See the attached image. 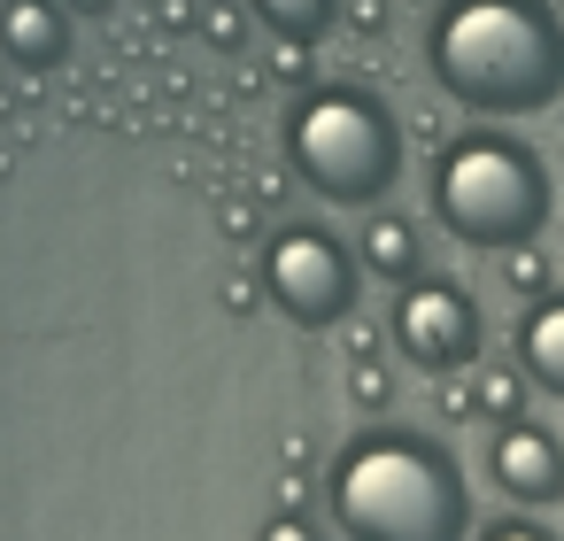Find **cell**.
Listing matches in <instances>:
<instances>
[{
    "label": "cell",
    "instance_id": "1",
    "mask_svg": "<svg viewBox=\"0 0 564 541\" xmlns=\"http://www.w3.org/2000/svg\"><path fill=\"white\" fill-rule=\"evenodd\" d=\"M425 71L471 117H541L564 101L556 0H433Z\"/></svg>",
    "mask_w": 564,
    "mask_h": 541
},
{
    "label": "cell",
    "instance_id": "2",
    "mask_svg": "<svg viewBox=\"0 0 564 541\" xmlns=\"http://www.w3.org/2000/svg\"><path fill=\"white\" fill-rule=\"evenodd\" d=\"M333 526L348 541H464L471 487L464 464L425 433H356L333 464Z\"/></svg>",
    "mask_w": 564,
    "mask_h": 541
},
{
    "label": "cell",
    "instance_id": "3",
    "mask_svg": "<svg viewBox=\"0 0 564 541\" xmlns=\"http://www.w3.org/2000/svg\"><path fill=\"white\" fill-rule=\"evenodd\" d=\"M425 202H433V225L464 248H518V240H541L549 232V209H556V186H549V163L510 140V132H456L433 171H425Z\"/></svg>",
    "mask_w": 564,
    "mask_h": 541
},
{
    "label": "cell",
    "instance_id": "4",
    "mask_svg": "<svg viewBox=\"0 0 564 541\" xmlns=\"http://www.w3.org/2000/svg\"><path fill=\"white\" fill-rule=\"evenodd\" d=\"M286 163L317 202L379 209L387 186L402 178V125L379 94L325 78V86H302L286 109Z\"/></svg>",
    "mask_w": 564,
    "mask_h": 541
},
{
    "label": "cell",
    "instance_id": "5",
    "mask_svg": "<svg viewBox=\"0 0 564 541\" xmlns=\"http://www.w3.org/2000/svg\"><path fill=\"white\" fill-rule=\"evenodd\" d=\"M356 279H364V263H356L348 240L325 232V225H279V232L263 240V294H271L302 333L340 325V317L356 310Z\"/></svg>",
    "mask_w": 564,
    "mask_h": 541
},
{
    "label": "cell",
    "instance_id": "6",
    "mask_svg": "<svg viewBox=\"0 0 564 541\" xmlns=\"http://www.w3.org/2000/svg\"><path fill=\"white\" fill-rule=\"evenodd\" d=\"M479 340H487V325H479V302L456 286V279H433V271H417L402 294H394V348L417 364V371H471L479 364Z\"/></svg>",
    "mask_w": 564,
    "mask_h": 541
},
{
    "label": "cell",
    "instance_id": "7",
    "mask_svg": "<svg viewBox=\"0 0 564 541\" xmlns=\"http://www.w3.org/2000/svg\"><path fill=\"white\" fill-rule=\"evenodd\" d=\"M487 479L518 510H549V502H564V441L549 425H533V418H510L487 441Z\"/></svg>",
    "mask_w": 564,
    "mask_h": 541
},
{
    "label": "cell",
    "instance_id": "8",
    "mask_svg": "<svg viewBox=\"0 0 564 541\" xmlns=\"http://www.w3.org/2000/svg\"><path fill=\"white\" fill-rule=\"evenodd\" d=\"M0 55L32 78L63 71L70 63V9L63 0H0Z\"/></svg>",
    "mask_w": 564,
    "mask_h": 541
},
{
    "label": "cell",
    "instance_id": "9",
    "mask_svg": "<svg viewBox=\"0 0 564 541\" xmlns=\"http://www.w3.org/2000/svg\"><path fill=\"white\" fill-rule=\"evenodd\" d=\"M356 240H364V248H356V263H364L371 279H387V286H410V279L425 271V240H417V225H410V217H394V209H371Z\"/></svg>",
    "mask_w": 564,
    "mask_h": 541
},
{
    "label": "cell",
    "instance_id": "10",
    "mask_svg": "<svg viewBox=\"0 0 564 541\" xmlns=\"http://www.w3.org/2000/svg\"><path fill=\"white\" fill-rule=\"evenodd\" d=\"M518 364H525V379H533L541 394L564 402V286H549V294L525 310V325H518Z\"/></svg>",
    "mask_w": 564,
    "mask_h": 541
},
{
    "label": "cell",
    "instance_id": "11",
    "mask_svg": "<svg viewBox=\"0 0 564 541\" xmlns=\"http://www.w3.org/2000/svg\"><path fill=\"white\" fill-rule=\"evenodd\" d=\"M240 9L279 40V47H317L340 24V0H240Z\"/></svg>",
    "mask_w": 564,
    "mask_h": 541
},
{
    "label": "cell",
    "instance_id": "12",
    "mask_svg": "<svg viewBox=\"0 0 564 541\" xmlns=\"http://www.w3.org/2000/svg\"><path fill=\"white\" fill-rule=\"evenodd\" d=\"M479 379H471V410L479 418H495V425H510V418H525V371H510V364H471Z\"/></svg>",
    "mask_w": 564,
    "mask_h": 541
},
{
    "label": "cell",
    "instance_id": "13",
    "mask_svg": "<svg viewBox=\"0 0 564 541\" xmlns=\"http://www.w3.org/2000/svg\"><path fill=\"white\" fill-rule=\"evenodd\" d=\"M495 271H502V294H518V302H541V294H549V256H541V240L495 248Z\"/></svg>",
    "mask_w": 564,
    "mask_h": 541
},
{
    "label": "cell",
    "instance_id": "14",
    "mask_svg": "<svg viewBox=\"0 0 564 541\" xmlns=\"http://www.w3.org/2000/svg\"><path fill=\"white\" fill-rule=\"evenodd\" d=\"M348 394H356L364 410H387V402H394V379H387V364H371V356H364V364L348 371Z\"/></svg>",
    "mask_w": 564,
    "mask_h": 541
},
{
    "label": "cell",
    "instance_id": "15",
    "mask_svg": "<svg viewBox=\"0 0 564 541\" xmlns=\"http://www.w3.org/2000/svg\"><path fill=\"white\" fill-rule=\"evenodd\" d=\"M256 541H325V533H317L302 510H279V518H263V533H256Z\"/></svg>",
    "mask_w": 564,
    "mask_h": 541
},
{
    "label": "cell",
    "instance_id": "16",
    "mask_svg": "<svg viewBox=\"0 0 564 541\" xmlns=\"http://www.w3.org/2000/svg\"><path fill=\"white\" fill-rule=\"evenodd\" d=\"M471 541H556L549 526H533V518H495V526H479Z\"/></svg>",
    "mask_w": 564,
    "mask_h": 541
},
{
    "label": "cell",
    "instance_id": "17",
    "mask_svg": "<svg viewBox=\"0 0 564 541\" xmlns=\"http://www.w3.org/2000/svg\"><path fill=\"white\" fill-rule=\"evenodd\" d=\"M348 24H356L364 40H379V32H387V0H348Z\"/></svg>",
    "mask_w": 564,
    "mask_h": 541
},
{
    "label": "cell",
    "instance_id": "18",
    "mask_svg": "<svg viewBox=\"0 0 564 541\" xmlns=\"http://www.w3.org/2000/svg\"><path fill=\"white\" fill-rule=\"evenodd\" d=\"M286 86H310V63H302V47H279V63H271Z\"/></svg>",
    "mask_w": 564,
    "mask_h": 541
},
{
    "label": "cell",
    "instance_id": "19",
    "mask_svg": "<svg viewBox=\"0 0 564 541\" xmlns=\"http://www.w3.org/2000/svg\"><path fill=\"white\" fill-rule=\"evenodd\" d=\"M209 40L232 47V40H240V17H232V9H209Z\"/></svg>",
    "mask_w": 564,
    "mask_h": 541
},
{
    "label": "cell",
    "instance_id": "20",
    "mask_svg": "<svg viewBox=\"0 0 564 541\" xmlns=\"http://www.w3.org/2000/svg\"><path fill=\"white\" fill-rule=\"evenodd\" d=\"M70 9H78V17H109V9H117V0H70Z\"/></svg>",
    "mask_w": 564,
    "mask_h": 541
}]
</instances>
